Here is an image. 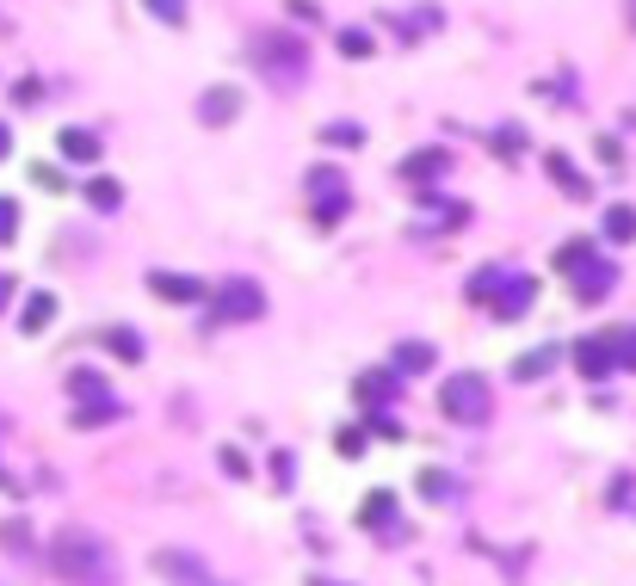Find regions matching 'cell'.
<instances>
[{"label": "cell", "instance_id": "24", "mask_svg": "<svg viewBox=\"0 0 636 586\" xmlns=\"http://www.w3.org/2000/svg\"><path fill=\"white\" fill-rule=\"evenodd\" d=\"M420 494H433V500H451V494H457V482H451L445 469H420Z\"/></svg>", "mask_w": 636, "mask_h": 586}, {"label": "cell", "instance_id": "15", "mask_svg": "<svg viewBox=\"0 0 636 586\" xmlns=\"http://www.w3.org/2000/svg\"><path fill=\"white\" fill-rule=\"evenodd\" d=\"M235 112H241V93H235V87H210V93L198 99V118H204V124H229Z\"/></svg>", "mask_w": 636, "mask_h": 586}, {"label": "cell", "instance_id": "20", "mask_svg": "<svg viewBox=\"0 0 636 586\" xmlns=\"http://www.w3.org/2000/svg\"><path fill=\"white\" fill-rule=\"evenodd\" d=\"M365 525H371V531H377V525H396V494H390V488L365 494Z\"/></svg>", "mask_w": 636, "mask_h": 586}, {"label": "cell", "instance_id": "29", "mask_svg": "<svg viewBox=\"0 0 636 586\" xmlns=\"http://www.w3.org/2000/svg\"><path fill=\"white\" fill-rule=\"evenodd\" d=\"M340 457H365V432L359 426H340Z\"/></svg>", "mask_w": 636, "mask_h": 586}, {"label": "cell", "instance_id": "22", "mask_svg": "<svg viewBox=\"0 0 636 586\" xmlns=\"http://www.w3.org/2000/svg\"><path fill=\"white\" fill-rule=\"evenodd\" d=\"M606 241H636V210L630 204H612L606 210Z\"/></svg>", "mask_w": 636, "mask_h": 586}, {"label": "cell", "instance_id": "6", "mask_svg": "<svg viewBox=\"0 0 636 586\" xmlns=\"http://www.w3.org/2000/svg\"><path fill=\"white\" fill-rule=\"evenodd\" d=\"M569 284H575V303H606L612 284H618V266L606 253H587L581 266H569Z\"/></svg>", "mask_w": 636, "mask_h": 586}, {"label": "cell", "instance_id": "19", "mask_svg": "<svg viewBox=\"0 0 636 586\" xmlns=\"http://www.w3.org/2000/svg\"><path fill=\"white\" fill-rule=\"evenodd\" d=\"M396 371H433V346L427 340H402L396 346Z\"/></svg>", "mask_w": 636, "mask_h": 586}, {"label": "cell", "instance_id": "17", "mask_svg": "<svg viewBox=\"0 0 636 586\" xmlns=\"http://www.w3.org/2000/svg\"><path fill=\"white\" fill-rule=\"evenodd\" d=\"M359 401H365V408H390V401H396V377L390 371H365L359 377Z\"/></svg>", "mask_w": 636, "mask_h": 586}, {"label": "cell", "instance_id": "5", "mask_svg": "<svg viewBox=\"0 0 636 586\" xmlns=\"http://www.w3.org/2000/svg\"><path fill=\"white\" fill-rule=\"evenodd\" d=\"M155 574H161L167 586H229L217 568L198 556V549H180V543H161V549H155Z\"/></svg>", "mask_w": 636, "mask_h": 586}, {"label": "cell", "instance_id": "1", "mask_svg": "<svg viewBox=\"0 0 636 586\" xmlns=\"http://www.w3.org/2000/svg\"><path fill=\"white\" fill-rule=\"evenodd\" d=\"M50 568L68 580V586H118V562L93 531H62L50 543Z\"/></svg>", "mask_w": 636, "mask_h": 586}, {"label": "cell", "instance_id": "9", "mask_svg": "<svg viewBox=\"0 0 636 586\" xmlns=\"http://www.w3.org/2000/svg\"><path fill=\"white\" fill-rule=\"evenodd\" d=\"M309 192L322 198V204H315V216H322V223H340V216H346V179H340V173L315 167V173H309Z\"/></svg>", "mask_w": 636, "mask_h": 586}, {"label": "cell", "instance_id": "28", "mask_svg": "<svg viewBox=\"0 0 636 586\" xmlns=\"http://www.w3.org/2000/svg\"><path fill=\"white\" fill-rule=\"evenodd\" d=\"M587 253H593V241H562V253H556V266L569 272V266H581V260H587Z\"/></svg>", "mask_w": 636, "mask_h": 586}, {"label": "cell", "instance_id": "21", "mask_svg": "<svg viewBox=\"0 0 636 586\" xmlns=\"http://www.w3.org/2000/svg\"><path fill=\"white\" fill-rule=\"evenodd\" d=\"M550 364H556L550 346H538V352H525V358L513 364V377H519V383H538V377H550Z\"/></svg>", "mask_w": 636, "mask_h": 586}, {"label": "cell", "instance_id": "23", "mask_svg": "<svg viewBox=\"0 0 636 586\" xmlns=\"http://www.w3.org/2000/svg\"><path fill=\"white\" fill-rule=\"evenodd\" d=\"M87 204H93V210H118V204H124V186H118V179H93V186H87Z\"/></svg>", "mask_w": 636, "mask_h": 586}, {"label": "cell", "instance_id": "13", "mask_svg": "<svg viewBox=\"0 0 636 586\" xmlns=\"http://www.w3.org/2000/svg\"><path fill=\"white\" fill-rule=\"evenodd\" d=\"M68 420H75L81 432H87V426H112V420H124V401H112V395L99 389V395H93V401H81V408L68 414Z\"/></svg>", "mask_w": 636, "mask_h": 586}, {"label": "cell", "instance_id": "10", "mask_svg": "<svg viewBox=\"0 0 636 586\" xmlns=\"http://www.w3.org/2000/svg\"><path fill=\"white\" fill-rule=\"evenodd\" d=\"M575 371H581V377H612V371H618L612 340H606V334H599V340H581V346H575Z\"/></svg>", "mask_w": 636, "mask_h": 586}, {"label": "cell", "instance_id": "27", "mask_svg": "<svg viewBox=\"0 0 636 586\" xmlns=\"http://www.w3.org/2000/svg\"><path fill=\"white\" fill-rule=\"evenodd\" d=\"M606 340H612L618 364H630V371H636V327H618V334H606Z\"/></svg>", "mask_w": 636, "mask_h": 586}, {"label": "cell", "instance_id": "7", "mask_svg": "<svg viewBox=\"0 0 636 586\" xmlns=\"http://www.w3.org/2000/svg\"><path fill=\"white\" fill-rule=\"evenodd\" d=\"M217 315H223V321H260V315H266V290H260L254 278H229V284L217 290Z\"/></svg>", "mask_w": 636, "mask_h": 586}, {"label": "cell", "instance_id": "33", "mask_svg": "<svg viewBox=\"0 0 636 586\" xmlns=\"http://www.w3.org/2000/svg\"><path fill=\"white\" fill-rule=\"evenodd\" d=\"M223 475H235V482H241V475H247V457H241V451H235V445H229V451H223Z\"/></svg>", "mask_w": 636, "mask_h": 586}, {"label": "cell", "instance_id": "34", "mask_svg": "<svg viewBox=\"0 0 636 586\" xmlns=\"http://www.w3.org/2000/svg\"><path fill=\"white\" fill-rule=\"evenodd\" d=\"M322 136H328V142H359V130H352V124H328Z\"/></svg>", "mask_w": 636, "mask_h": 586}, {"label": "cell", "instance_id": "18", "mask_svg": "<svg viewBox=\"0 0 636 586\" xmlns=\"http://www.w3.org/2000/svg\"><path fill=\"white\" fill-rule=\"evenodd\" d=\"M445 167H451V155H445V149H420V155H408V161H402V179H439Z\"/></svg>", "mask_w": 636, "mask_h": 586}, {"label": "cell", "instance_id": "30", "mask_svg": "<svg viewBox=\"0 0 636 586\" xmlns=\"http://www.w3.org/2000/svg\"><path fill=\"white\" fill-rule=\"evenodd\" d=\"M340 50L346 56H371V38H365V31H340Z\"/></svg>", "mask_w": 636, "mask_h": 586}, {"label": "cell", "instance_id": "31", "mask_svg": "<svg viewBox=\"0 0 636 586\" xmlns=\"http://www.w3.org/2000/svg\"><path fill=\"white\" fill-rule=\"evenodd\" d=\"M13 229H19V210H13V198H0V241H13Z\"/></svg>", "mask_w": 636, "mask_h": 586}, {"label": "cell", "instance_id": "37", "mask_svg": "<svg viewBox=\"0 0 636 586\" xmlns=\"http://www.w3.org/2000/svg\"><path fill=\"white\" fill-rule=\"evenodd\" d=\"M630 25H636V0H630Z\"/></svg>", "mask_w": 636, "mask_h": 586}, {"label": "cell", "instance_id": "11", "mask_svg": "<svg viewBox=\"0 0 636 586\" xmlns=\"http://www.w3.org/2000/svg\"><path fill=\"white\" fill-rule=\"evenodd\" d=\"M544 173H550V179H556V186L569 192L575 204H581V198H593V186H587V173H581V167H575L569 155H544Z\"/></svg>", "mask_w": 636, "mask_h": 586}, {"label": "cell", "instance_id": "36", "mask_svg": "<svg viewBox=\"0 0 636 586\" xmlns=\"http://www.w3.org/2000/svg\"><path fill=\"white\" fill-rule=\"evenodd\" d=\"M7 155H13V130H7V124H0V161H7Z\"/></svg>", "mask_w": 636, "mask_h": 586}, {"label": "cell", "instance_id": "4", "mask_svg": "<svg viewBox=\"0 0 636 586\" xmlns=\"http://www.w3.org/2000/svg\"><path fill=\"white\" fill-rule=\"evenodd\" d=\"M439 408H445V420H457V426L488 420V383H482V371H451L445 389H439Z\"/></svg>", "mask_w": 636, "mask_h": 586}, {"label": "cell", "instance_id": "16", "mask_svg": "<svg viewBox=\"0 0 636 586\" xmlns=\"http://www.w3.org/2000/svg\"><path fill=\"white\" fill-rule=\"evenodd\" d=\"M56 149H62V161L93 167V161H99V136H93V130H62V136H56Z\"/></svg>", "mask_w": 636, "mask_h": 586}, {"label": "cell", "instance_id": "32", "mask_svg": "<svg viewBox=\"0 0 636 586\" xmlns=\"http://www.w3.org/2000/svg\"><path fill=\"white\" fill-rule=\"evenodd\" d=\"M68 389H75V395H99V377L93 371H68Z\"/></svg>", "mask_w": 636, "mask_h": 586}, {"label": "cell", "instance_id": "12", "mask_svg": "<svg viewBox=\"0 0 636 586\" xmlns=\"http://www.w3.org/2000/svg\"><path fill=\"white\" fill-rule=\"evenodd\" d=\"M99 346H112V358H124V364H143L149 358V340L136 334V327H105Z\"/></svg>", "mask_w": 636, "mask_h": 586}, {"label": "cell", "instance_id": "26", "mask_svg": "<svg viewBox=\"0 0 636 586\" xmlns=\"http://www.w3.org/2000/svg\"><path fill=\"white\" fill-rule=\"evenodd\" d=\"M143 7H149L161 25H186V0H143Z\"/></svg>", "mask_w": 636, "mask_h": 586}, {"label": "cell", "instance_id": "2", "mask_svg": "<svg viewBox=\"0 0 636 586\" xmlns=\"http://www.w3.org/2000/svg\"><path fill=\"white\" fill-rule=\"evenodd\" d=\"M470 297L476 303H488L501 321H513V315H525L538 303V278H525V272H507V266H482V272H470Z\"/></svg>", "mask_w": 636, "mask_h": 586}, {"label": "cell", "instance_id": "38", "mask_svg": "<svg viewBox=\"0 0 636 586\" xmlns=\"http://www.w3.org/2000/svg\"><path fill=\"white\" fill-rule=\"evenodd\" d=\"M315 586H322V580H315Z\"/></svg>", "mask_w": 636, "mask_h": 586}, {"label": "cell", "instance_id": "35", "mask_svg": "<svg viewBox=\"0 0 636 586\" xmlns=\"http://www.w3.org/2000/svg\"><path fill=\"white\" fill-rule=\"evenodd\" d=\"M13 290H19V284H13L7 272H0V315H7V303H13Z\"/></svg>", "mask_w": 636, "mask_h": 586}, {"label": "cell", "instance_id": "8", "mask_svg": "<svg viewBox=\"0 0 636 586\" xmlns=\"http://www.w3.org/2000/svg\"><path fill=\"white\" fill-rule=\"evenodd\" d=\"M149 290L161 303H173V309H192V303H204V284L192 278V272H149Z\"/></svg>", "mask_w": 636, "mask_h": 586}, {"label": "cell", "instance_id": "14", "mask_svg": "<svg viewBox=\"0 0 636 586\" xmlns=\"http://www.w3.org/2000/svg\"><path fill=\"white\" fill-rule=\"evenodd\" d=\"M50 321H56V297H50V290H31L25 309H19V334H44Z\"/></svg>", "mask_w": 636, "mask_h": 586}, {"label": "cell", "instance_id": "3", "mask_svg": "<svg viewBox=\"0 0 636 586\" xmlns=\"http://www.w3.org/2000/svg\"><path fill=\"white\" fill-rule=\"evenodd\" d=\"M254 62L266 68V81H303L309 75V50H303V38H285V31H260L254 38Z\"/></svg>", "mask_w": 636, "mask_h": 586}, {"label": "cell", "instance_id": "25", "mask_svg": "<svg viewBox=\"0 0 636 586\" xmlns=\"http://www.w3.org/2000/svg\"><path fill=\"white\" fill-rule=\"evenodd\" d=\"M0 543H7L13 556H31V531H25V519H7V525H0Z\"/></svg>", "mask_w": 636, "mask_h": 586}]
</instances>
